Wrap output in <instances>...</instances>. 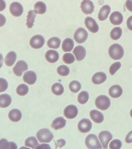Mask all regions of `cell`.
Wrapping results in <instances>:
<instances>
[{
	"label": "cell",
	"instance_id": "obj_1",
	"mask_svg": "<svg viewBox=\"0 0 132 149\" xmlns=\"http://www.w3.org/2000/svg\"><path fill=\"white\" fill-rule=\"evenodd\" d=\"M110 57L114 60L121 59L124 55V50L122 47L119 44H112L109 49Z\"/></svg>",
	"mask_w": 132,
	"mask_h": 149
},
{
	"label": "cell",
	"instance_id": "obj_2",
	"mask_svg": "<svg viewBox=\"0 0 132 149\" xmlns=\"http://www.w3.org/2000/svg\"><path fill=\"white\" fill-rule=\"evenodd\" d=\"M37 139L40 143H49L54 138L53 134L49 129L44 128L39 130L36 135Z\"/></svg>",
	"mask_w": 132,
	"mask_h": 149
},
{
	"label": "cell",
	"instance_id": "obj_3",
	"mask_svg": "<svg viewBox=\"0 0 132 149\" xmlns=\"http://www.w3.org/2000/svg\"><path fill=\"white\" fill-rule=\"evenodd\" d=\"M85 143L89 149H102V146L97 136L94 134H90L86 137Z\"/></svg>",
	"mask_w": 132,
	"mask_h": 149
},
{
	"label": "cell",
	"instance_id": "obj_4",
	"mask_svg": "<svg viewBox=\"0 0 132 149\" xmlns=\"http://www.w3.org/2000/svg\"><path fill=\"white\" fill-rule=\"evenodd\" d=\"M95 104L96 107L100 110L104 111L108 109L111 105V101L107 96L100 95L96 99Z\"/></svg>",
	"mask_w": 132,
	"mask_h": 149
},
{
	"label": "cell",
	"instance_id": "obj_5",
	"mask_svg": "<svg viewBox=\"0 0 132 149\" xmlns=\"http://www.w3.org/2000/svg\"><path fill=\"white\" fill-rule=\"evenodd\" d=\"M88 36V33L87 30L83 28L80 27L75 31L74 38L76 42L82 44L87 40Z\"/></svg>",
	"mask_w": 132,
	"mask_h": 149
},
{
	"label": "cell",
	"instance_id": "obj_6",
	"mask_svg": "<svg viewBox=\"0 0 132 149\" xmlns=\"http://www.w3.org/2000/svg\"><path fill=\"white\" fill-rule=\"evenodd\" d=\"M112 134L109 131L101 132L98 134V138L102 146L103 149H107L109 142L112 139Z\"/></svg>",
	"mask_w": 132,
	"mask_h": 149
},
{
	"label": "cell",
	"instance_id": "obj_7",
	"mask_svg": "<svg viewBox=\"0 0 132 149\" xmlns=\"http://www.w3.org/2000/svg\"><path fill=\"white\" fill-rule=\"evenodd\" d=\"M28 66L27 63L23 60H19L17 62L16 65L13 68L14 73L18 77L21 76L23 72L27 70Z\"/></svg>",
	"mask_w": 132,
	"mask_h": 149
},
{
	"label": "cell",
	"instance_id": "obj_8",
	"mask_svg": "<svg viewBox=\"0 0 132 149\" xmlns=\"http://www.w3.org/2000/svg\"><path fill=\"white\" fill-rule=\"evenodd\" d=\"M45 43V39L43 36L40 35L34 36L30 39V44L32 48L35 49H39L43 46Z\"/></svg>",
	"mask_w": 132,
	"mask_h": 149
},
{
	"label": "cell",
	"instance_id": "obj_9",
	"mask_svg": "<svg viewBox=\"0 0 132 149\" xmlns=\"http://www.w3.org/2000/svg\"><path fill=\"white\" fill-rule=\"evenodd\" d=\"M91 127L92 123L88 119H82L78 125V129L79 131L83 133L89 132L91 130Z\"/></svg>",
	"mask_w": 132,
	"mask_h": 149
},
{
	"label": "cell",
	"instance_id": "obj_10",
	"mask_svg": "<svg viewBox=\"0 0 132 149\" xmlns=\"http://www.w3.org/2000/svg\"><path fill=\"white\" fill-rule=\"evenodd\" d=\"M78 113V109L74 105H69L64 110V115L66 118L72 119L76 117Z\"/></svg>",
	"mask_w": 132,
	"mask_h": 149
},
{
	"label": "cell",
	"instance_id": "obj_11",
	"mask_svg": "<svg viewBox=\"0 0 132 149\" xmlns=\"http://www.w3.org/2000/svg\"><path fill=\"white\" fill-rule=\"evenodd\" d=\"M85 24L86 27L93 33H96L99 30V26L96 20L92 17H87L85 20Z\"/></svg>",
	"mask_w": 132,
	"mask_h": 149
},
{
	"label": "cell",
	"instance_id": "obj_12",
	"mask_svg": "<svg viewBox=\"0 0 132 149\" xmlns=\"http://www.w3.org/2000/svg\"><path fill=\"white\" fill-rule=\"evenodd\" d=\"M10 11L13 16L19 17L21 16L23 12V6L19 2H12L10 5Z\"/></svg>",
	"mask_w": 132,
	"mask_h": 149
},
{
	"label": "cell",
	"instance_id": "obj_13",
	"mask_svg": "<svg viewBox=\"0 0 132 149\" xmlns=\"http://www.w3.org/2000/svg\"><path fill=\"white\" fill-rule=\"evenodd\" d=\"M80 7L82 11L86 15L92 13L94 10L93 3L92 1L89 0H85L82 1L81 3Z\"/></svg>",
	"mask_w": 132,
	"mask_h": 149
},
{
	"label": "cell",
	"instance_id": "obj_14",
	"mask_svg": "<svg viewBox=\"0 0 132 149\" xmlns=\"http://www.w3.org/2000/svg\"><path fill=\"white\" fill-rule=\"evenodd\" d=\"M23 80L24 82L29 85H33L36 81V74L33 71H28L24 73L23 77Z\"/></svg>",
	"mask_w": 132,
	"mask_h": 149
},
{
	"label": "cell",
	"instance_id": "obj_15",
	"mask_svg": "<svg viewBox=\"0 0 132 149\" xmlns=\"http://www.w3.org/2000/svg\"><path fill=\"white\" fill-rule=\"evenodd\" d=\"M73 53L75 55L76 60L81 61L85 58L86 55V51L83 46L78 45L74 49Z\"/></svg>",
	"mask_w": 132,
	"mask_h": 149
},
{
	"label": "cell",
	"instance_id": "obj_16",
	"mask_svg": "<svg viewBox=\"0 0 132 149\" xmlns=\"http://www.w3.org/2000/svg\"><path fill=\"white\" fill-rule=\"evenodd\" d=\"M110 21L112 24L114 25L121 24L123 20L122 14L118 11H115L111 14Z\"/></svg>",
	"mask_w": 132,
	"mask_h": 149
},
{
	"label": "cell",
	"instance_id": "obj_17",
	"mask_svg": "<svg viewBox=\"0 0 132 149\" xmlns=\"http://www.w3.org/2000/svg\"><path fill=\"white\" fill-rule=\"evenodd\" d=\"M122 93V88L119 85H113L110 87L109 90V95L113 98L120 97Z\"/></svg>",
	"mask_w": 132,
	"mask_h": 149
},
{
	"label": "cell",
	"instance_id": "obj_18",
	"mask_svg": "<svg viewBox=\"0 0 132 149\" xmlns=\"http://www.w3.org/2000/svg\"><path fill=\"white\" fill-rule=\"evenodd\" d=\"M45 58L46 61L50 63L56 62L59 59V53L55 50H49L45 54Z\"/></svg>",
	"mask_w": 132,
	"mask_h": 149
},
{
	"label": "cell",
	"instance_id": "obj_19",
	"mask_svg": "<svg viewBox=\"0 0 132 149\" xmlns=\"http://www.w3.org/2000/svg\"><path fill=\"white\" fill-rule=\"evenodd\" d=\"M90 116L91 120L97 123H101L104 120V116L102 113L95 109L90 111Z\"/></svg>",
	"mask_w": 132,
	"mask_h": 149
},
{
	"label": "cell",
	"instance_id": "obj_20",
	"mask_svg": "<svg viewBox=\"0 0 132 149\" xmlns=\"http://www.w3.org/2000/svg\"><path fill=\"white\" fill-rule=\"evenodd\" d=\"M107 79V75L102 72H97L95 73L92 77L93 83L94 84H100L105 82Z\"/></svg>",
	"mask_w": 132,
	"mask_h": 149
},
{
	"label": "cell",
	"instance_id": "obj_21",
	"mask_svg": "<svg viewBox=\"0 0 132 149\" xmlns=\"http://www.w3.org/2000/svg\"><path fill=\"white\" fill-rule=\"evenodd\" d=\"M8 117L12 122H18L20 120L22 117V114L19 110L14 109L10 110L8 114Z\"/></svg>",
	"mask_w": 132,
	"mask_h": 149
},
{
	"label": "cell",
	"instance_id": "obj_22",
	"mask_svg": "<svg viewBox=\"0 0 132 149\" xmlns=\"http://www.w3.org/2000/svg\"><path fill=\"white\" fill-rule=\"evenodd\" d=\"M111 7L108 5L104 6L99 10L98 17L99 20H105L108 17L109 14L111 12Z\"/></svg>",
	"mask_w": 132,
	"mask_h": 149
},
{
	"label": "cell",
	"instance_id": "obj_23",
	"mask_svg": "<svg viewBox=\"0 0 132 149\" xmlns=\"http://www.w3.org/2000/svg\"><path fill=\"white\" fill-rule=\"evenodd\" d=\"M66 120L63 117H59L55 118L53 121L52 127L54 130H58L62 129L65 126Z\"/></svg>",
	"mask_w": 132,
	"mask_h": 149
},
{
	"label": "cell",
	"instance_id": "obj_24",
	"mask_svg": "<svg viewBox=\"0 0 132 149\" xmlns=\"http://www.w3.org/2000/svg\"><path fill=\"white\" fill-rule=\"evenodd\" d=\"M11 97L8 94L0 95V108H6L9 107L11 104Z\"/></svg>",
	"mask_w": 132,
	"mask_h": 149
},
{
	"label": "cell",
	"instance_id": "obj_25",
	"mask_svg": "<svg viewBox=\"0 0 132 149\" xmlns=\"http://www.w3.org/2000/svg\"><path fill=\"white\" fill-rule=\"evenodd\" d=\"M74 43L70 38H67L63 42L62 49L65 52H71L74 48Z\"/></svg>",
	"mask_w": 132,
	"mask_h": 149
},
{
	"label": "cell",
	"instance_id": "obj_26",
	"mask_svg": "<svg viewBox=\"0 0 132 149\" xmlns=\"http://www.w3.org/2000/svg\"><path fill=\"white\" fill-rule=\"evenodd\" d=\"M17 58V55L14 51H10L7 54L5 59L6 65L8 66L13 65Z\"/></svg>",
	"mask_w": 132,
	"mask_h": 149
},
{
	"label": "cell",
	"instance_id": "obj_27",
	"mask_svg": "<svg viewBox=\"0 0 132 149\" xmlns=\"http://www.w3.org/2000/svg\"><path fill=\"white\" fill-rule=\"evenodd\" d=\"M36 16V14L34 12V10H30L28 13L27 16L26 26L28 29H31L34 26V23L35 21V18Z\"/></svg>",
	"mask_w": 132,
	"mask_h": 149
},
{
	"label": "cell",
	"instance_id": "obj_28",
	"mask_svg": "<svg viewBox=\"0 0 132 149\" xmlns=\"http://www.w3.org/2000/svg\"><path fill=\"white\" fill-rule=\"evenodd\" d=\"M34 12L36 14L42 15L46 11V6L45 3L41 1H38L34 6Z\"/></svg>",
	"mask_w": 132,
	"mask_h": 149
},
{
	"label": "cell",
	"instance_id": "obj_29",
	"mask_svg": "<svg viewBox=\"0 0 132 149\" xmlns=\"http://www.w3.org/2000/svg\"><path fill=\"white\" fill-rule=\"evenodd\" d=\"M61 40L60 38L57 37H53L47 42V45L50 48L57 49L60 47Z\"/></svg>",
	"mask_w": 132,
	"mask_h": 149
},
{
	"label": "cell",
	"instance_id": "obj_30",
	"mask_svg": "<svg viewBox=\"0 0 132 149\" xmlns=\"http://www.w3.org/2000/svg\"><path fill=\"white\" fill-rule=\"evenodd\" d=\"M52 93L54 95H60L63 94L64 88L61 84L59 83H56L52 86Z\"/></svg>",
	"mask_w": 132,
	"mask_h": 149
},
{
	"label": "cell",
	"instance_id": "obj_31",
	"mask_svg": "<svg viewBox=\"0 0 132 149\" xmlns=\"http://www.w3.org/2000/svg\"><path fill=\"white\" fill-rule=\"evenodd\" d=\"M122 32V29L119 27H117L112 29L110 33V36L113 40H117L121 37Z\"/></svg>",
	"mask_w": 132,
	"mask_h": 149
},
{
	"label": "cell",
	"instance_id": "obj_32",
	"mask_svg": "<svg viewBox=\"0 0 132 149\" xmlns=\"http://www.w3.org/2000/svg\"><path fill=\"white\" fill-rule=\"evenodd\" d=\"M89 99V93L85 91L80 92L78 96V101L80 104H85L87 102Z\"/></svg>",
	"mask_w": 132,
	"mask_h": 149
},
{
	"label": "cell",
	"instance_id": "obj_33",
	"mask_svg": "<svg viewBox=\"0 0 132 149\" xmlns=\"http://www.w3.org/2000/svg\"><path fill=\"white\" fill-rule=\"evenodd\" d=\"M28 92L29 87L27 85L25 84H21L16 88V93L18 95L20 96L26 95Z\"/></svg>",
	"mask_w": 132,
	"mask_h": 149
},
{
	"label": "cell",
	"instance_id": "obj_34",
	"mask_svg": "<svg viewBox=\"0 0 132 149\" xmlns=\"http://www.w3.org/2000/svg\"><path fill=\"white\" fill-rule=\"evenodd\" d=\"M38 144V141L34 137H29L25 141V146L32 148V149H34Z\"/></svg>",
	"mask_w": 132,
	"mask_h": 149
},
{
	"label": "cell",
	"instance_id": "obj_35",
	"mask_svg": "<svg viewBox=\"0 0 132 149\" xmlns=\"http://www.w3.org/2000/svg\"><path fill=\"white\" fill-rule=\"evenodd\" d=\"M69 88L72 93H77L81 89V85L79 81L74 80L69 83Z\"/></svg>",
	"mask_w": 132,
	"mask_h": 149
},
{
	"label": "cell",
	"instance_id": "obj_36",
	"mask_svg": "<svg viewBox=\"0 0 132 149\" xmlns=\"http://www.w3.org/2000/svg\"><path fill=\"white\" fill-rule=\"evenodd\" d=\"M69 68L64 65H60L57 69L58 74L63 77L68 76L69 74Z\"/></svg>",
	"mask_w": 132,
	"mask_h": 149
},
{
	"label": "cell",
	"instance_id": "obj_37",
	"mask_svg": "<svg viewBox=\"0 0 132 149\" xmlns=\"http://www.w3.org/2000/svg\"><path fill=\"white\" fill-rule=\"evenodd\" d=\"M63 60L67 64H71L74 62L75 58L72 54L70 53L65 54L63 56Z\"/></svg>",
	"mask_w": 132,
	"mask_h": 149
},
{
	"label": "cell",
	"instance_id": "obj_38",
	"mask_svg": "<svg viewBox=\"0 0 132 149\" xmlns=\"http://www.w3.org/2000/svg\"><path fill=\"white\" fill-rule=\"evenodd\" d=\"M122 146V143L119 139H114L110 143L109 148L110 149H120Z\"/></svg>",
	"mask_w": 132,
	"mask_h": 149
},
{
	"label": "cell",
	"instance_id": "obj_39",
	"mask_svg": "<svg viewBox=\"0 0 132 149\" xmlns=\"http://www.w3.org/2000/svg\"><path fill=\"white\" fill-rule=\"evenodd\" d=\"M121 64L119 62H117L112 64L110 66L109 72L111 75H114L115 73L121 67Z\"/></svg>",
	"mask_w": 132,
	"mask_h": 149
},
{
	"label": "cell",
	"instance_id": "obj_40",
	"mask_svg": "<svg viewBox=\"0 0 132 149\" xmlns=\"http://www.w3.org/2000/svg\"><path fill=\"white\" fill-rule=\"evenodd\" d=\"M8 87V84L7 80L3 78H0V93L5 91Z\"/></svg>",
	"mask_w": 132,
	"mask_h": 149
},
{
	"label": "cell",
	"instance_id": "obj_41",
	"mask_svg": "<svg viewBox=\"0 0 132 149\" xmlns=\"http://www.w3.org/2000/svg\"><path fill=\"white\" fill-rule=\"evenodd\" d=\"M10 143L6 139L0 140V149H9Z\"/></svg>",
	"mask_w": 132,
	"mask_h": 149
},
{
	"label": "cell",
	"instance_id": "obj_42",
	"mask_svg": "<svg viewBox=\"0 0 132 149\" xmlns=\"http://www.w3.org/2000/svg\"><path fill=\"white\" fill-rule=\"evenodd\" d=\"M54 142H55V149H57L58 148H61L64 146L66 144V141L64 139L58 140Z\"/></svg>",
	"mask_w": 132,
	"mask_h": 149
},
{
	"label": "cell",
	"instance_id": "obj_43",
	"mask_svg": "<svg viewBox=\"0 0 132 149\" xmlns=\"http://www.w3.org/2000/svg\"><path fill=\"white\" fill-rule=\"evenodd\" d=\"M34 149H51V148L48 144H39Z\"/></svg>",
	"mask_w": 132,
	"mask_h": 149
},
{
	"label": "cell",
	"instance_id": "obj_44",
	"mask_svg": "<svg viewBox=\"0 0 132 149\" xmlns=\"http://www.w3.org/2000/svg\"><path fill=\"white\" fill-rule=\"evenodd\" d=\"M125 141L127 143H132V130L129 132L126 136V138H125Z\"/></svg>",
	"mask_w": 132,
	"mask_h": 149
},
{
	"label": "cell",
	"instance_id": "obj_45",
	"mask_svg": "<svg viewBox=\"0 0 132 149\" xmlns=\"http://www.w3.org/2000/svg\"><path fill=\"white\" fill-rule=\"evenodd\" d=\"M6 23V18L4 15L0 14V27L3 26Z\"/></svg>",
	"mask_w": 132,
	"mask_h": 149
},
{
	"label": "cell",
	"instance_id": "obj_46",
	"mask_svg": "<svg viewBox=\"0 0 132 149\" xmlns=\"http://www.w3.org/2000/svg\"><path fill=\"white\" fill-rule=\"evenodd\" d=\"M127 25L128 29L132 31V16H130L127 19Z\"/></svg>",
	"mask_w": 132,
	"mask_h": 149
},
{
	"label": "cell",
	"instance_id": "obj_47",
	"mask_svg": "<svg viewBox=\"0 0 132 149\" xmlns=\"http://www.w3.org/2000/svg\"><path fill=\"white\" fill-rule=\"evenodd\" d=\"M126 6L127 9L132 12V1H127L126 2Z\"/></svg>",
	"mask_w": 132,
	"mask_h": 149
},
{
	"label": "cell",
	"instance_id": "obj_48",
	"mask_svg": "<svg viewBox=\"0 0 132 149\" xmlns=\"http://www.w3.org/2000/svg\"><path fill=\"white\" fill-rule=\"evenodd\" d=\"M6 2L4 1L0 0V11H3L6 8Z\"/></svg>",
	"mask_w": 132,
	"mask_h": 149
},
{
	"label": "cell",
	"instance_id": "obj_49",
	"mask_svg": "<svg viewBox=\"0 0 132 149\" xmlns=\"http://www.w3.org/2000/svg\"><path fill=\"white\" fill-rule=\"evenodd\" d=\"M10 148L9 149H17V146L16 143L14 142H10Z\"/></svg>",
	"mask_w": 132,
	"mask_h": 149
},
{
	"label": "cell",
	"instance_id": "obj_50",
	"mask_svg": "<svg viewBox=\"0 0 132 149\" xmlns=\"http://www.w3.org/2000/svg\"><path fill=\"white\" fill-rule=\"evenodd\" d=\"M3 63V57L2 54L0 53V68L2 67Z\"/></svg>",
	"mask_w": 132,
	"mask_h": 149
},
{
	"label": "cell",
	"instance_id": "obj_51",
	"mask_svg": "<svg viewBox=\"0 0 132 149\" xmlns=\"http://www.w3.org/2000/svg\"><path fill=\"white\" fill-rule=\"evenodd\" d=\"M19 149H30L29 148L25 147L23 146V147H21Z\"/></svg>",
	"mask_w": 132,
	"mask_h": 149
},
{
	"label": "cell",
	"instance_id": "obj_52",
	"mask_svg": "<svg viewBox=\"0 0 132 149\" xmlns=\"http://www.w3.org/2000/svg\"><path fill=\"white\" fill-rule=\"evenodd\" d=\"M130 115L131 117L132 118V109L131 110L130 113Z\"/></svg>",
	"mask_w": 132,
	"mask_h": 149
}]
</instances>
